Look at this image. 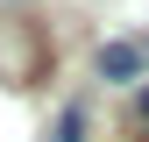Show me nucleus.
I'll use <instances>...</instances> for the list:
<instances>
[{
    "mask_svg": "<svg viewBox=\"0 0 149 142\" xmlns=\"http://www.w3.org/2000/svg\"><path fill=\"white\" fill-rule=\"evenodd\" d=\"M142 114H149V93H142Z\"/></svg>",
    "mask_w": 149,
    "mask_h": 142,
    "instance_id": "obj_3",
    "label": "nucleus"
},
{
    "mask_svg": "<svg viewBox=\"0 0 149 142\" xmlns=\"http://www.w3.org/2000/svg\"><path fill=\"white\" fill-rule=\"evenodd\" d=\"M142 64H149V50H142V43H107V50H100V78H114V85L142 78Z\"/></svg>",
    "mask_w": 149,
    "mask_h": 142,
    "instance_id": "obj_1",
    "label": "nucleus"
},
{
    "mask_svg": "<svg viewBox=\"0 0 149 142\" xmlns=\"http://www.w3.org/2000/svg\"><path fill=\"white\" fill-rule=\"evenodd\" d=\"M57 142H85V106H64L57 114Z\"/></svg>",
    "mask_w": 149,
    "mask_h": 142,
    "instance_id": "obj_2",
    "label": "nucleus"
}]
</instances>
